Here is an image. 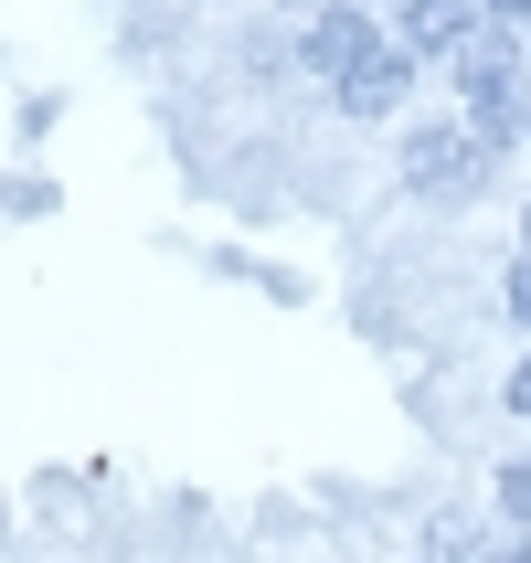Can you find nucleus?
<instances>
[{
  "instance_id": "obj_1",
  "label": "nucleus",
  "mask_w": 531,
  "mask_h": 563,
  "mask_svg": "<svg viewBox=\"0 0 531 563\" xmlns=\"http://www.w3.org/2000/svg\"><path fill=\"white\" fill-rule=\"evenodd\" d=\"M457 118L478 128V150H489V159L531 139V96H521V32H510V22H478V43L457 54Z\"/></svg>"
},
{
  "instance_id": "obj_2",
  "label": "nucleus",
  "mask_w": 531,
  "mask_h": 563,
  "mask_svg": "<svg viewBox=\"0 0 531 563\" xmlns=\"http://www.w3.org/2000/svg\"><path fill=\"white\" fill-rule=\"evenodd\" d=\"M478 170H489V150H478L468 118H405L394 128V181H405L414 202H468Z\"/></svg>"
},
{
  "instance_id": "obj_3",
  "label": "nucleus",
  "mask_w": 531,
  "mask_h": 563,
  "mask_svg": "<svg viewBox=\"0 0 531 563\" xmlns=\"http://www.w3.org/2000/svg\"><path fill=\"white\" fill-rule=\"evenodd\" d=\"M373 43H383V22L362 11V0H319V11H309V32H298V64H309L319 86H341V75L373 54Z\"/></svg>"
},
{
  "instance_id": "obj_4",
  "label": "nucleus",
  "mask_w": 531,
  "mask_h": 563,
  "mask_svg": "<svg viewBox=\"0 0 531 563\" xmlns=\"http://www.w3.org/2000/svg\"><path fill=\"white\" fill-rule=\"evenodd\" d=\"M414 75H425V54H405V43H394V22H383V43H373V54H362V64H351V75H341V86H330V96H341L351 118H405Z\"/></svg>"
},
{
  "instance_id": "obj_5",
  "label": "nucleus",
  "mask_w": 531,
  "mask_h": 563,
  "mask_svg": "<svg viewBox=\"0 0 531 563\" xmlns=\"http://www.w3.org/2000/svg\"><path fill=\"white\" fill-rule=\"evenodd\" d=\"M478 0H394V32H405V54H425V64H457L478 43Z\"/></svg>"
},
{
  "instance_id": "obj_6",
  "label": "nucleus",
  "mask_w": 531,
  "mask_h": 563,
  "mask_svg": "<svg viewBox=\"0 0 531 563\" xmlns=\"http://www.w3.org/2000/svg\"><path fill=\"white\" fill-rule=\"evenodd\" d=\"M414 553H425V563H468V521H457V510H436V521H425V542H414Z\"/></svg>"
},
{
  "instance_id": "obj_7",
  "label": "nucleus",
  "mask_w": 531,
  "mask_h": 563,
  "mask_svg": "<svg viewBox=\"0 0 531 563\" xmlns=\"http://www.w3.org/2000/svg\"><path fill=\"white\" fill-rule=\"evenodd\" d=\"M500 510L531 532V457H510V468H500Z\"/></svg>"
},
{
  "instance_id": "obj_8",
  "label": "nucleus",
  "mask_w": 531,
  "mask_h": 563,
  "mask_svg": "<svg viewBox=\"0 0 531 563\" xmlns=\"http://www.w3.org/2000/svg\"><path fill=\"white\" fill-rule=\"evenodd\" d=\"M500 287H510V319H521V330H531V245L510 255V277H500Z\"/></svg>"
},
{
  "instance_id": "obj_9",
  "label": "nucleus",
  "mask_w": 531,
  "mask_h": 563,
  "mask_svg": "<svg viewBox=\"0 0 531 563\" xmlns=\"http://www.w3.org/2000/svg\"><path fill=\"white\" fill-rule=\"evenodd\" d=\"M478 11H489V22H510V32L531 43V0H478Z\"/></svg>"
},
{
  "instance_id": "obj_10",
  "label": "nucleus",
  "mask_w": 531,
  "mask_h": 563,
  "mask_svg": "<svg viewBox=\"0 0 531 563\" xmlns=\"http://www.w3.org/2000/svg\"><path fill=\"white\" fill-rule=\"evenodd\" d=\"M510 415H531V351L510 362Z\"/></svg>"
},
{
  "instance_id": "obj_11",
  "label": "nucleus",
  "mask_w": 531,
  "mask_h": 563,
  "mask_svg": "<svg viewBox=\"0 0 531 563\" xmlns=\"http://www.w3.org/2000/svg\"><path fill=\"white\" fill-rule=\"evenodd\" d=\"M489 563H531V542H500V553H489Z\"/></svg>"
},
{
  "instance_id": "obj_12",
  "label": "nucleus",
  "mask_w": 531,
  "mask_h": 563,
  "mask_svg": "<svg viewBox=\"0 0 531 563\" xmlns=\"http://www.w3.org/2000/svg\"><path fill=\"white\" fill-rule=\"evenodd\" d=\"M521 245H531V202H521Z\"/></svg>"
},
{
  "instance_id": "obj_13",
  "label": "nucleus",
  "mask_w": 531,
  "mask_h": 563,
  "mask_svg": "<svg viewBox=\"0 0 531 563\" xmlns=\"http://www.w3.org/2000/svg\"><path fill=\"white\" fill-rule=\"evenodd\" d=\"M521 150H531V139H521Z\"/></svg>"
},
{
  "instance_id": "obj_14",
  "label": "nucleus",
  "mask_w": 531,
  "mask_h": 563,
  "mask_svg": "<svg viewBox=\"0 0 531 563\" xmlns=\"http://www.w3.org/2000/svg\"><path fill=\"white\" fill-rule=\"evenodd\" d=\"M414 563H425V553H414Z\"/></svg>"
}]
</instances>
